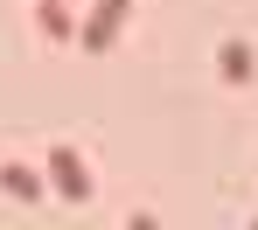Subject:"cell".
I'll use <instances>...</instances> for the list:
<instances>
[{"label": "cell", "mask_w": 258, "mask_h": 230, "mask_svg": "<svg viewBox=\"0 0 258 230\" xmlns=\"http://www.w3.org/2000/svg\"><path fill=\"white\" fill-rule=\"evenodd\" d=\"M77 161H84L77 146H49V175H56V188H63L70 202H84V195H91V175L77 168Z\"/></svg>", "instance_id": "6da1fadb"}, {"label": "cell", "mask_w": 258, "mask_h": 230, "mask_svg": "<svg viewBox=\"0 0 258 230\" xmlns=\"http://www.w3.org/2000/svg\"><path fill=\"white\" fill-rule=\"evenodd\" d=\"M0 182L14 188V195H21V202H42V182H35V175H28V168H21V161H7V168H0Z\"/></svg>", "instance_id": "7a4b0ae2"}, {"label": "cell", "mask_w": 258, "mask_h": 230, "mask_svg": "<svg viewBox=\"0 0 258 230\" xmlns=\"http://www.w3.org/2000/svg\"><path fill=\"white\" fill-rule=\"evenodd\" d=\"M133 230H154V223H147V216H133Z\"/></svg>", "instance_id": "3957f363"}]
</instances>
